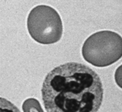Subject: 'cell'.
<instances>
[{
  "instance_id": "obj_4",
  "label": "cell",
  "mask_w": 122,
  "mask_h": 112,
  "mask_svg": "<svg viewBox=\"0 0 122 112\" xmlns=\"http://www.w3.org/2000/svg\"><path fill=\"white\" fill-rule=\"evenodd\" d=\"M24 112H45L40 102L36 99L29 98L23 103Z\"/></svg>"
},
{
  "instance_id": "obj_3",
  "label": "cell",
  "mask_w": 122,
  "mask_h": 112,
  "mask_svg": "<svg viewBox=\"0 0 122 112\" xmlns=\"http://www.w3.org/2000/svg\"><path fill=\"white\" fill-rule=\"evenodd\" d=\"M27 26L32 38L41 44L55 43L60 40L63 34V25L59 15L47 5L34 8L28 15Z\"/></svg>"
},
{
  "instance_id": "obj_6",
  "label": "cell",
  "mask_w": 122,
  "mask_h": 112,
  "mask_svg": "<svg viewBox=\"0 0 122 112\" xmlns=\"http://www.w3.org/2000/svg\"><path fill=\"white\" fill-rule=\"evenodd\" d=\"M122 66H120L119 68H118L117 71L115 72V79L116 82L118 84V86L121 87V72H122Z\"/></svg>"
},
{
  "instance_id": "obj_2",
  "label": "cell",
  "mask_w": 122,
  "mask_h": 112,
  "mask_svg": "<svg viewBox=\"0 0 122 112\" xmlns=\"http://www.w3.org/2000/svg\"><path fill=\"white\" fill-rule=\"evenodd\" d=\"M82 55L87 62L95 67L110 66L122 57V37L108 30L95 33L84 42Z\"/></svg>"
},
{
  "instance_id": "obj_5",
  "label": "cell",
  "mask_w": 122,
  "mask_h": 112,
  "mask_svg": "<svg viewBox=\"0 0 122 112\" xmlns=\"http://www.w3.org/2000/svg\"><path fill=\"white\" fill-rule=\"evenodd\" d=\"M0 112H21V111L11 102L0 97Z\"/></svg>"
},
{
  "instance_id": "obj_1",
  "label": "cell",
  "mask_w": 122,
  "mask_h": 112,
  "mask_svg": "<svg viewBox=\"0 0 122 112\" xmlns=\"http://www.w3.org/2000/svg\"><path fill=\"white\" fill-rule=\"evenodd\" d=\"M41 92L47 112H97L103 97L99 76L77 62L66 63L50 71Z\"/></svg>"
}]
</instances>
